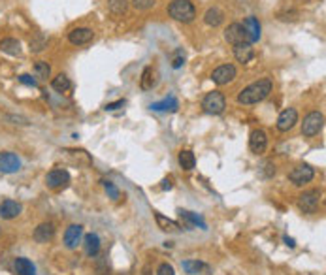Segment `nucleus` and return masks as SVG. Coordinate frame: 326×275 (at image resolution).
<instances>
[{"instance_id": "f3484780", "label": "nucleus", "mask_w": 326, "mask_h": 275, "mask_svg": "<svg viewBox=\"0 0 326 275\" xmlns=\"http://www.w3.org/2000/svg\"><path fill=\"white\" fill-rule=\"evenodd\" d=\"M55 236V225L53 223H42L36 226L34 230V239L38 243H47Z\"/></svg>"}, {"instance_id": "a878e982", "label": "nucleus", "mask_w": 326, "mask_h": 275, "mask_svg": "<svg viewBox=\"0 0 326 275\" xmlns=\"http://www.w3.org/2000/svg\"><path fill=\"white\" fill-rule=\"evenodd\" d=\"M178 160H179V166L183 168L185 172H191L192 168L196 166V159H194V153L189 151V149H185V151L179 153Z\"/></svg>"}, {"instance_id": "f03ea898", "label": "nucleus", "mask_w": 326, "mask_h": 275, "mask_svg": "<svg viewBox=\"0 0 326 275\" xmlns=\"http://www.w3.org/2000/svg\"><path fill=\"white\" fill-rule=\"evenodd\" d=\"M168 14L179 23H192L196 17V8L191 0H174L168 6Z\"/></svg>"}, {"instance_id": "412c9836", "label": "nucleus", "mask_w": 326, "mask_h": 275, "mask_svg": "<svg viewBox=\"0 0 326 275\" xmlns=\"http://www.w3.org/2000/svg\"><path fill=\"white\" fill-rule=\"evenodd\" d=\"M179 108V102L176 100V96H168V98H164L160 102H155V104H151V109L153 111H178Z\"/></svg>"}, {"instance_id": "4be33fe9", "label": "nucleus", "mask_w": 326, "mask_h": 275, "mask_svg": "<svg viewBox=\"0 0 326 275\" xmlns=\"http://www.w3.org/2000/svg\"><path fill=\"white\" fill-rule=\"evenodd\" d=\"M83 245H85V253L89 256H96L100 253V238L92 232L83 238Z\"/></svg>"}, {"instance_id": "c756f323", "label": "nucleus", "mask_w": 326, "mask_h": 275, "mask_svg": "<svg viewBox=\"0 0 326 275\" xmlns=\"http://www.w3.org/2000/svg\"><path fill=\"white\" fill-rule=\"evenodd\" d=\"M34 72H36V78L40 80H47L51 76V66L45 62V60H38L34 64Z\"/></svg>"}, {"instance_id": "bb28decb", "label": "nucleus", "mask_w": 326, "mask_h": 275, "mask_svg": "<svg viewBox=\"0 0 326 275\" xmlns=\"http://www.w3.org/2000/svg\"><path fill=\"white\" fill-rule=\"evenodd\" d=\"M51 87L55 89L57 93H66V91H70L72 83L64 74H59L57 78H53V81H51Z\"/></svg>"}, {"instance_id": "423d86ee", "label": "nucleus", "mask_w": 326, "mask_h": 275, "mask_svg": "<svg viewBox=\"0 0 326 275\" xmlns=\"http://www.w3.org/2000/svg\"><path fill=\"white\" fill-rule=\"evenodd\" d=\"M315 177V170H313L309 164H302V166H296L292 170L291 174H289V181L292 185H305V183H309Z\"/></svg>"}, {"instance_id": "58836bf2", "label": "nucleus", "mask_w": 326, "mask_h": 275, "mask_svg": "<svg viewBox=\"0 0 326 275\" xmlns=\"http://www.w3.org/2000/svg\"><path fill=\"white\" fill-rule=\"evenodd\" d=\"M127 104V100H117V102H114V104H106V111H115V109H119V108H123Z\"/></svg>"}, {"instance_id": "7ed1b4c3", "label": "nucleus", "mask_w": 326, "mask_h": 275, "mask_svg": "<svg viewBox=\"0 0 326 275\" xmlns=\"http://www.w3.org/2000/svg\"><path fill=\"white\" fill-rule=\"evenodd\" d=\"M202 108L206 113L209 115H221L225 108H227V100H225V96L223 93L219 91H211V93H207L204 96V100H202Z\"/></svg>"}, {"instance_id": "dca6fc26", "label": "nucleus", "mask_w": 326, "mask_h": 275, "mask_svg": "<svg viewBox=\"0 0 326 275\" xmlns=\"http://www.w3.org/2000/svg\"><path fill=\"white\" fill-rule=\"evenodd\" d=\"M21 213V203H17L15 200H4L0 203V217L6 219V221H12V219L19 217Z\"/></svg>"}, {"instance_id": "4468645a", "label": "nucleus", "mask_w": 326, "mask_h": 275, "mask_svg": "<svg viewBox=\"0 0 326 275\" xmlns=\"http://www.w3.org/2000/svg\"><path fill=\"white\" fill-rule=\"evenodd\" d=\"M94 36L92 29H87V27H79V29H74L68 34V40H70L72 45H83V44H89Z\"/></svg>"}, {"instance_id": "393cba45", "label": "nucleus", "mask_w": 326, "mask_h": 275, "mask_svg": "<svg viewBox=\"0 0 326 275\" xmlns=\"http://www.w3.org/2000/svg\"><path fill=\"white\" fill-rule=\"evenodd\" d=\"M0 49L4 51V53H8V55H12V57H15V55L21 53V44L15 38H4L0 42Z\"/></svg>"}, {"instance_id": "2eb2a0df", "label": "nucleus", "mask_w": 326, "mask_h": 275, "mask_svg": "<svg viewBox=\"0 0 326 275\" xmlns=\"http://www.w3.org/2000/svg\"><path fill=\"white\" fill-rule=\"evenodd\" d=\"M243 29H245V32H247V38H249V44H255V42H258L260 40V23H258V19L256 17H247L245 21H243V25H241Z\"/></svg>"}, {"instance_id": "6e6552de", "label": "nucleus", "mask_w": 326, "mask_h": 275, "mask_svg": "<svg viewBox=\"0 0 326 275\" xmlns=\"http://www.w3.org/2000/svg\"><path fill=\"white\" fill-rule=\"evenodd\" d=\"M225 38H227L228 44L232 45H238V44H249V38H247V32L245 29L241 27V23H232L228 25V29L225 30Z\"/></svg>"}, {"instance_id": "ddd939ff", "label": "nucleus", "mask_w": 326, "mask_h": 275, "mask_svg": "<svg viewBox=\"0 0 326 275\" xmlns=\"http://www.w3.org/2000/svg\"><path fill=\"white\" fill-rule=\"evenodd\" d=\"M81 238H83V226L81 225H70L64 232V245L68 249H76V247L81 243Z\"/></svg>"}, {"instance_id": "2f4dec72", "label": "nucleus", "mask_w": 326, "mask_h": 275, "mask_svg": "<svg viewBox=\"0 0 326 275\" xmlns=\"http://www.w3.org/2000/svg\"><path fill=\"white\" fill-rule=\"evenodd\" d=\"M45 45H47V38L43 36V34H36V36L30 40V51H32V53H40V51H43Z\"/></svg>"}, {"instance_id": "5701e85b", "label": "nucleus", "mask_w": 326, "mask_h": 275, "mask_svg": "<svg viewBox=\"0 0 326 275\" xmlns=\"http://www.w3.org/2000/svg\"><path fill=\"white\" fill-rule=\"evenodd\" d=\"M155 221H156V225H158V228L164 232H181V226H179L176 221L164 217L162 213H155Z\"/></svg>"}, {"instance_id": "e433bc0d", "label": "nucleus", "mask_w": 326, "mask_h": 275, "mask_svg": "<svg viewBox=\"0 0 326 275\" xmlns=\"http://www.w3.org/2000/svg\"><path fill=\"white\" fill-rule=\"evenodd\" d=\"M19 81H21L23 85H29V87H38V81H36L30 74H21V76H19Z\"/></svg>"}, {"instance_id": "0eeeda50", "label": "nucleus", "mask_w": 326, "mask_h": 275, "mask_svg": "<svg viewBox=\"0 0 326 275\" xmlns=\"http://www.w3.org/2000/svg\"><path fill=\"white\" fill-rule=\"evenodd\" d=\"M319 200H320L319 190H307V192H304L298 198V208L304 213H315L317 208H319Z\"/></svg>"}, {"instance_id": "9d476101", "label": "nucleus", "mask_w": 326, "mask_h": 275, "mask_svg": "<svg viewBox=\"0 0 326 275\" xmlns=\"http://www.w3.org/2000/svg\"><path fill=\"white\" fill-rule=\"evenodd\" d=\"M236 66L234 64H223L219 68H215L211 74V80L213 83H217V85H227L230 81L236 78Z\"/></svg>"}, {"instance_id": "72a5a7b5", "label": "nucleus", "mask_w": 326, "mask_h": 275, "mask_svg": "<svg viewBox=\"0 0 326 275\" xmlns=\"http://www.w3.org/2000/svg\"><path fill=\"white\" fill-rule=\"evenodd\" d=\"M104 183V188H106V192L107 194H110V198H112V200H119V188L115 187L114 183L112 181H102Z\"/></svg>"}, {"instance_id": "39448f33", "label": "nucleus", "mask_w": 326, "mask_h": 275, "mask_svg": "<svg viewBox=\"0 0 326 275\" xmlns=\"http://www.w3.org/2000/svg\"><path fill=\"white\" fill-rule=\"evenodd\" d=\"M45 183L51 190H64V188L70 185V174L63 170V168H55L51 170L47 177H45Z\"/></svg>"}, {"instance_id": "a211bd4d", "label": "nucleus", "mask_w": 326, "mask_h": 275, "mask_svg": "<svg viewBox=\"0 0 326 275\" xmlns=\"http://www.w3.org/2000/svg\"><path fill=\"white\" fill-rule=\"evenodd\" d=\"M183 269L191 275H211V268L207 266L206 262L200 260H185Z\"/></svg>"}, {"instance_id": "4c0bfd02", "label": "nucleus", "mask_w": 326, "mask_h": 275, "mask_svg": "<svg viewBox=\"0 0 326 275\" xmlns=\"http://www.w3.org/2000/svg\"><path fill=\"white\" fill-rule=\"evenodd\" d=\"M6 119L8 121H12L14 124H29V119H25V117H21V115H6Z\"/></svg>"}, {"instance_id": "1a4fd4ad", "label": "nucleus", "mask_w": 326, "mask_h": 275, "mask_svg": "<svg viewBox=\"0 0 326 275\" xmlns=\"http://www.w3.org/2000/svg\"><path fill=\"white\" fill-rule=\"evenodd\" d=\"M21 168V160L15 153L2 151L0 153V172L2 174H15Z\"/></svg>"}, {"instance_id": "f8f14e48", "label": "nucleus", "mask_w": 326, "mask_h": 275, "mask_svg": "<svg viewBox=\"0 0 326 275\" xmlns=\"http://www.w3.org/2000/svg\"><path fill=\"white\" fill-rule=\"evenodd\" d=\"M268 147V136L262 128H256V130L251 132V138H249V149L255 153V155H262Z\"/></svg>"}, {"instance_id": "20e7f679", "label": "nucleus", "mask_w": 326, "mask_h": 275, "mask_svg": "<svg viewBox=\"0 0 326 275\" xmlns=\"http://www.w3.org/2000/svg\"><path fill=\"white\" fill-rule=\"evenodd\" d=\"M322 123H324V117L320 111H311L304 117V123H302V134L305 138H313L317 136L322 130Z\"/></svg>"}, {"instance_id": "9b49d317", "label": "nucleus", "mask_w": 326, "mask_h": 275, "mask_svg": "<svg viewBox=\"0 0 326 275\" xmlns=\"http://www.w3.org/2000/svg\"><path fill=\"white\" fill-rule=\"evenodd\" d=\"M296 123H298V111L294 108H287L277 117V130L289 132Z\"/></svg>"}, {"instance_id": "a19ab883", "label": "nucleus", "mask_w": 326, "mask_h": 275, "mask_svg": "<svg viewBox=\"0 0 326 275\" xmlns=\"http://www.w3.org/2000/svg\"><path fill=\"white\" fill-rule=\"evenodd\" d=\"M162 188H164V190H166V188H172V181H170V179H164V181H162Z\"/></svg>"}, {"instance_id": "cd10ccee", "label": "nucleus", "mask_w": 326, "mask_h": 275, "mask_svg": "<svg viewBox=\"0 0 326 275\" xmlns=\"http://www.w3.org/2000/svg\"><path fill=\"white\" fill-rule=\"evenodd\" d=\"M179 217L183 219V221H187L189 225L200 226V228H206V223L202 221V217H200V215H196V213H192V211L179 210Z\"/></svg>"}, {"instance_id": "473e14b6", "label": "nucleus", "mask_w": 326, "mask_h": 275, "mask_svg": "<svg viewBox=\"0 0 326 275\" xmlns=\"http://www.w3.org/2000/svg\"><path fill=\"white\" fill-rule=\"evenodd\" d=\"M185 64V51L183 49H176L172 55V66L174 68H181Z\"/></svg>"}, {"instance_id": "6ab92c4d", "label": "nucleus", "mask_w": 326, "mask_h": 275, "mask_svg": "<svg viewBox=\"0 0 326 275\" xmlns=\"http://www.w3.org/2000/svg\"><path fill=\"white\" fill-rule=\"evenodd\" d=\"M234 57L243 62V64H247L249 60H253L255 58V49H253V44H238L234 45Z\"/></svg>"}, {"instance_id": "c85d7f7f", "label": "nucleus", "mask_w": 326, "mask_h": 275, "mask_svg": "<svg viewBox=\"0 0 326 275\" xmlns=\"http://www.w3.org/2000/svg\"><path fill=\"white\" fill-rule=\"evenodd\" d=\"M155 72H153V68L151 66H147L145 70H143V74H142V89L143 91H149V89H153L155 87Z\"/></svg>"}, {"instance_id": "f704fd0d", "label": "nucleus", "mask_w": 326, "mask_h": 275, "mask_svg": "<svg viewBox=\"0 0 326 275\" xmlns=\"http://www.w3.org/2000/svg\"><path fill=\"white\" fill-rule=\"evenodd\" d=\"M156 275H176V269H174V266H172V264L164 262V264H160V266H158V269H156Z\"/></svg>"}, {"instance_id": "ea45409f", "label": "nucleus", "mask_w": 326, "mask_h": 275, "mask_svg": "<svg viewBox=\"0 0 326 275\" xmlns=\"http://www.w3.org/2000/svg\"><path fill=\"white\" fill-rule=\"evenodd\" d=\"M285 243H287L289 247H294V245H296V243H294V239L289 238V236H285Z\"/></svg>"}, {"instance_id": "c9c22d12", "label": "nucleus", "mask_w": 326, "mask_h": 275, "mask_svg": "<svg viewBox=\"0 0 326 275\" xmlns=\"http://www.w3.org/2000/svg\"><path fill=\"white\" fill-rule=\"evenodd\" d=\"M155 4V0H132V6L136 10H149V8H153Z\"/></svg>"}, {"instance_id": "b1692460", "label": "nucleus", "mask_w": 326, "mask_h": 275, "mask_svg": "<svg viewBox=\"0 0 326 275\" xmlns=\"http://www.w3.org/2000/svg\"><path fill=\"white\" fill-rule=\"evenodd\" d=\"M204 21L209 27H219L221 23L225 21V14L221 12L219 8H209L206 12V15H204Z\"/></svg>"}, {"instance_id": "f257e3e1", "label": "nucleus", "mask_w": 326, "mask_h": 275, "mask_svg": "<svg viewBox=\"0 0 326 275\" xmlns=\"http://www.w3.org/2000/svg\"><path fill=\"white\" fill-rule=\"evenodd\" d=\"M271 89H274V83L271 80L268 78H264V80H258L255 83H251L249 87H245L238 94V102L240 104H258V102H262L269 93H271Z\"/></svg>"}, {"instance_id": "7c9ffc66", "label": "nucleus", "mask_w": 326, "mask_h": 275, "mask_svg": "<svg viewBox=\"0 0 326 275\" xmlns=\"http://www.w3.org/2000/svg\"><path fill=\"white\" fill-rule=\"evenodd\" d=\"M127 6H128V0H107V8L110 12L115 15H121L127 12Z\"/></svg>"}, {"instance_id": "aec40b11", "label": "nucleus", "mask_w": 326, "mask_h": 275, "mask_svg": "<svg viewBox=\"0 0 326 275\" xmlns=\"http://www.w3.org/2000/svg\"><path fill=\"white\" fill-rule=\"evenodd\" d=\"M14 269L17 275H36V266L29 258H15Z\"/></svg>"}]
</instances>
